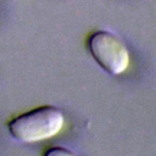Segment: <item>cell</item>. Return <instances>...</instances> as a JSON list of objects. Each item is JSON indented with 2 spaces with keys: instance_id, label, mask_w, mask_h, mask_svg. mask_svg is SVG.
<instances>
[{
  "instance_id": "6da1fadb",
  "label": "cell",
  "mask_w": 156,
  "mask_h": 156,
  "mask_svg": "<svg viewBox=\"0 0 156 156\" xmlns=\"http://www.w3.org/2000/svg\"><path fill=\"white\" fill-rule=\"evenodd\" d=\"M62 111L52 105H43L11 118L6 127L10 135L21 143H35L55 136L63 127Z\"/></svg>"
},
{
  "instance_id": "7a4b0ae2",
  "label": "cell",
  "mask_w": 156,
  "mask_h": 156,
  "mask_svg": "<svg viewBox=\"0 0 156 156\" xmlns=\"http://www.w3.org/2000/svg\"><path fill=\"white\" fill-rule=\"evenodd\" d=\"M87 48L95 62L112 76L123 73L129 66V50L126 43L112 32H91L87 38Z\"/></svg>"
},
{
  "instance_id": "3957f363",
  "label": "cell",
  "mask_w": 156,
  "mask_h": 156,
  "mask_svg": "<svg viewBox=\"0 0 156 156\" xmlns=\"http://www.w3.org/2000/svg\"><path fill=\"white\" fill-rule=\"evenodd\" d=\"M43 156H76L71 150L62 146H51L43 152Z\"/></svg>"
}]
</instances>
